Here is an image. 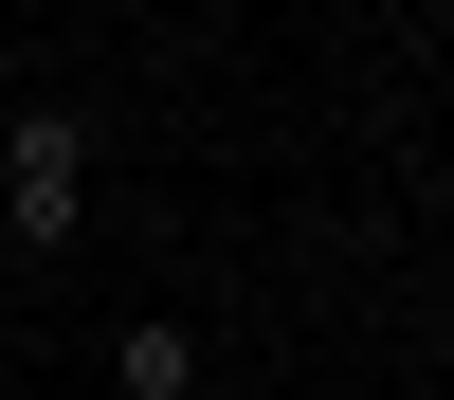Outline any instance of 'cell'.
I'll list each match as a JSON object with an SVG mask.
<instances>
[{
  "mask_svg": "<svg viewBox=\"0 0 454 400\" xmlns=\"http://www.w3.org/2000/svg\"><path fill=\"white\" fill-rule=\"evenodd\" d=\"M0 237H19V255H73V237H91V128H73L55 91L0 109Z\"/></svg>",
  "mask_w": 454,
  "mask_h": 400,
  "instance_id": "6da1fadb",
  "label": "cell"
},
{
  "mask_svg": "<svg viewBox=\"0 0 454 400\" xmlns=\"http://www.w3.org/2000/svg\"><path fill=\"white\" fill-rule=\"evenodd\" d=\"M200 382H218V364H200V327H182V310H145L128 346H109V400H200Z\"/></svg>",
  "mask_w": 454,
  "mask_h": 400,
  "instance_id": "7a4b0ae2",
  "label": "cell"
},
{
  "mask_svg": "<svg viewBox=\"0 0 454 400\" xmlns=\"http://www.w3.org/2000/svg\"><path fill=\"white\" fill-rule=\"evenodd\" d=\"M0 109H19V36H0Z\"/></svg>",
  "mask_w": 454,
  "mask_h": 400,
  "instance_id": "3957f363",
  "label": "cell"
}]
</instances>
